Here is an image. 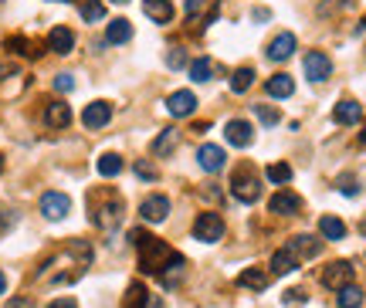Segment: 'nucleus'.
Masks as SVG:
<instances>
[{
    "label": "nucleus",
    "mask_w": 366,
    "mask_h": 308,
    "mask_svg": "<svg viewBox=\"0 0 366 308\" xmlns=\"http://www.w3.org/2000/svg\"><path fill=\"white\" fill-rule=\"evenodd\" d=\"M129 241L136 244V251H139V268L146 275H157L166 284H173L183 275V254H177L159 237H150L146 231H129Z\"/></svg>",
    "instance_id": "1"
},
{
    "label": "nucleus",
    "mask_w": 366,
    "mask_h": 308,
    "mask_svg": "<svg viewBox=\"0 0 366 308\" xmlns=\"http://www.w3.org/2000/svg\"><path fill=\"white\" fill-rule=\"evenodd\" d=\"M122 213H126V204H122V197L119 193H99V197H92V224L95 227H102V231H116L119 224H122Z\"/></svg>",
    "instance_id": "2"
},
{
    "label": "nucleus",
    "mask_w": 366,
    "mask_h": 308,
    "mask_svg": "<svg viewBox=\"0 0 366 308\" xmlns=\"http://www.w3.org/2000/svg\"><path fill=\"white\" fill-rule=\"evenodd\" d=\"M231 197L241 200V204H255L262 197V180L251 170H237L234 180H231Z\"/></svg>",
    "instance_id": "3"
},
{
    "label": "nucleus",
    "mask_w": 366,
    "mask_h": 308,
    "mask_svg": "<svg viewBox=\"0 0 366 308\" xmlns=\"http://www.w3.org/2000/svg\"><path fill=\"white\" fill-rule=\"evenodd\" d=\"M224 220H221V213H214V210H207V213H197V220H193V237L197 241H204V244H217L221 237H224Z\"/></svg>",
    "instance_id": "4"
},
{
    "label": "nucleus",
    "mask_w": 366,
    "mask_h": 308,
    "mask_svg": "<svg viewBox=\"0 0 366 308\" xmlns=\"http://www.w3.org/2000/svg\"><path fill=\"white\" fill-rule=\"evenodd\" d=\"M41 213H45L48 220H65V217L72 213V200H68V193H61V190H48V193L41 197Z\"/></svg>",
    "instance_id": "5"
},
{
    "label": "nucleus",
    "mask_w": 366,
    "mask_h": 308,
    "mask_svg": "<svg viewBox=\"0 0 366 308\" xmlns=\"http://www.w3.org/2000/svg\"><path fill=\"white\" fill-rule=\"evenodd\" d=\"M139 217H143L146 224H163V220L170 217V200H166L163 193H153V197H146V200L139 204Z\"/></svg>",
    "instance_id": "6"
},
{
    "label": "nucleus",
    "mask_w": 366,
    "mask_h": 308,
    "mask_svg": "<svg viewBox=\"0 0 366 308\" xmlns=\"http://www.w3.org/2000/svg\"><path fill=\"white\" fill-rule=\"evenodd\" d=\"M322 284L333 288V291H342L346 284H353V264H349V261H333V264L322 271Z\"/></svg>",
    "instance_id": "7"
},
{
    "label": "nucleus",
    "mask_w": 366,
    "mask_h": 308,
    "mask_svg": "<svg viewBox=\"0 0 366 308\" xmlns=\"http://www.w3.org/2000/svg\"><path fill=\"white\" fill-rule=\"evenodd\" d=\"M333 75V58L326 51H309L305 54V78L309 81H326V78Z\"/></svg>",
    "instance_id": "8"
},
{
    "label": "nucleus",
    "mask_w": 366,
    "mask_h": 308,
    "mask_svg": "<svg viewBox=\"0 0 366 308\" xmlns=\"http://www.w3.org/2000/svg\"><path fill=\"white\" fill-rule=\"evenodd\" d=\"M166 112H170V115H177V119H190V115L197 112V95H193V92H186V88L173 92V95L166 99Z\"/></svg>",
    "instance_id": "9"
},
{
    "label": "nucleus",
    "mask_w": 366,
    "mask_h": 308,
    "mask_svg": "<svg viewBox=\"0 0 366 308\" xmlns=\"http://www.w3.org/2000/svg\"><path fill=\"white\" fill-rule=\"evenodd\" d=\"M268 210L278 213V217H295V213L302 210V197L292 193V190H278V193L268 200Z\"/></svg>",
    "instance_id": "10"
},
{
    "label": "nucleus",
    "mask_w": 366,
    "mask_h": 308,
    "mask_svg": "<svg viewBox=\"0 0 366 308\" xmlns=\"http://www.w3.org/2000/svg\"><path fill=\"white\" fill-rule=\"evenodd\" d=\"M224 136H228V143L237 146V149H248L255 143V129H251V122H244V119H231L224 126Z\"/></svg>",
    "instance_id": "11"
},
{
    "label": "nucleus",
    "mask_w": 366,
    "mask_h": 308,
    "mask_svg": "<svg viewBox=\"0 0 366 308\" xmlns=\"http://www.w3.org/2000/svg\"><path fill=\"white\" fill-rule=\"evenodd\" d=\"M299 48V41H295V34L292 31H282L278 38H271V44H268V61H288L292 54Z\"/></svg>",
    "instance_id": "12"
},
{
    "label": "nucleus",
    "mask_w": 366,
    "mask_h": 308,
    "mask_svg": "<svg viewBox=\"0 0 366 308\" xmlns=\"http://www.w3.org/2000/svg\"><path fill=\"white\" fill-rule=\"evenodd\" d=\"M109 119H112V105L109 102H88L85 105V112H81V122H85V129H102L109 126Z\"/></svg>",
    "instance_id": "13"
},
{
    "label": "nucleus",
    "mask_w": 366,
    "mask_h": 308,
    "mask_svg": "<svg viewBox=\"0 0 366 308\" xmlns=\"http://www.w3.org/2000/svg\"><path fill=\"white\" fill-rule=\"evenodd\" d=\"M285 251L295 257V261H302V257H315V254H319V251H322V244L315 241L312 234H299V237H292V241H288Z\"/></svg>",
    "instance_id": "14"
},
{
    "label": "nucleus",
    "mask_w": 366,
    "mask_h": 308,
    "mask_svg": "<svg viewBox=\"0 0 366 308\" xmlns=\"http://www.w3.org/2000/svg\"><path fill=\"white\" fill-rule=\"evenodd\" d=\"M72 48H75V34H72V27H51V31H48V51L72 54Z\"/></svg>",
    "instance_id": "15"
},
{
    "label": "nucleus",
    "mask_w": 366,
    "mask_h": 308,
    "mask_svg": "<svg viewBox=\"0 0 366 308\" xmlns=\"http://www.w3.org/2000/svg\"><path fill=\"white\" fill-rule=\"evenodd\" d=\"M143 14L153 24H170L173 21V0H143Z\"/></svg>",
    "instance_id": "16"
},
{
    "label": "nucleus",
    "mask_w": 366,
    "mask_h": 308,
    "mask_svg": "<svg viewBox=\"0 0 366 308\" xmlns=\"http://www.w3.org/2000/svg\"><path fill=\"white\" fill-rule=\"evenodd\" d=\"M333 119H336L340 126H356V122L363 119V105L353 102V99H342V102H336V108H333Z\"/></svg>",
    "instance_id": "17"
},
{
    "label": "nucleus",
    "mask_w": 366,
    "mask_h": 308,
    "mask_svg": "<svg viewBox=\"0 0 366 308\" xmlns=\"http://www.w3.org/2000/svg\"><path fill=\"white\" fill-rule=\"evenodd\" d=\"M197 159H200V166H204L207 173H221V170H224V163H228V159H224V149H221V146H214V143L200 146V149H197Z\"/></svg>",
    "instance_id": "18"
},
{
    "label": "nucleus",
    "mask_w": 366,
    "mask_h": 308,
    "mask_svg": "<svg viewBox=\"0 0 366 308\" xmlns=\"http://www.w3.org/2000/svg\"><path fill=\"white\" fill-rule=\"evenodd\" d=\"M45 122H48L51 129L72 126V105H65V102H48V108H45Z\"/></svg>",
    "instance_id": "19"
},
{
    "label": "nucleus",
    "mask_w": 366,
    "mask_h": 308,
    "mask_svg": "<svg viewBox=\"0 0 366 308\" xmlns=\"http://www.w3.org/2000/svg\"><path fill=\"white\" fill-rule=\"evenodd\" d=\"M105 41H109V44H126V41H132V24L126 21V17L109 21V27H105Z\"/></svg>",
    "instance_id": "20"
},
{
    "label": "nucleus",
    "mask_w": 366,
    "mask_h": 308,
    "mask_svg": "<svg viewBox=\"0 0 366 308\" xmlns=\"http://www.w3.org/2000/svg\"><path fill=\"white\" fill-rule=\"evenodd\" d=\"M237 284H241V288H251V291H264V288L271 284V278L264 275L262 268H244V271L237 275Z\"/></svg>",
    "instance_id": "21"
},
{
    "label": "nucleus",
    "mask_w": 366,
    "mask_h": 308,
    "mask_svg": "<svg viewBox=\"0 0 366 308\" xmlns=\"http://www.w3.org/2000/svg\"><path fill=\"white\" fill-rule=\"evenodd\" d=\"M264 92H268L271 99H288V95L295 92V81H292V75H271L264 81Z\"/></svg>",
    "instance_id": "22"
},
{
    "label": "nucleus",
    "mask_w": 366,
    "mask_h": 308,
    "mask_svg": "<svg viewBox=\"0 0 366 308\" xmlns=\"http://www.w3.org/2000/svg\"><path fill=\"white\" fill-rule=\"evenodd\" d=\"M180 143V132L177 129H163L157 139H153V156H170Z\"/></svg>",
    "instance_id": "23"
},
{
    "label": "nucleus",
    "mask_w": 366,
    "mask_h": 308,
    "mask_svg": "<svg viewBox=\"0 0 366 308\" xmlns=\"http://www.w3.org/2000/svg\"><path fill=\"white\" fill-rule=\"evenodd\" d=\"M95 170H99V177H105V180L119 177V173H122V156L119 153H102L99 156V163H95Z\"/></svg>",
    "instance_id": "24"
},
{
    "label": "nucleus",
    "mask_w": 366,
    "mask_h": 308,
    "mask_svg": "<svg viewBox=\"0 0 366 308\" xmlns=\"http://www.w3.org/2000/svg\"><path fill=\"white\" fill-rule=\"evenodd\" d=\"M319 234H322L326 241H342V237H346V224H342L340 217L326 213V217L319 220Z\"/></svg>",
    "instance_id": "25"
},
{
    "label": "nucleus",
    "mask_w": 366,
    "mask_h": 308,
    "mask_svg": "<svg viewBox=\"0 0 366 308\" xmlns=\"http://www.w3.org/2000/svg\"><path fill=\"white\" fill-rule=\"evenodd\" d=\"M150 302V291H146V284L143 282H132L129 291H126V298H122V308H146Z\"/></svg>",
    "instance_id": "26"
},
{
    "label": "nucleus",
    "mask_w": 366,
    "mask_h": 308,
    "mask_svg": "<svg viewBox=\"0 0 366 308\" xmlns=\"http://www.w3.org/2000/svg\"><path fill=\"white\" fill-rule=\"evenodd\" d=\"M292 271H299V261L288 254L285 248L275 251V254H271V275H292Z\"/></svg>",
    "instance_id": "27"
},
{
    "label": "nucleus",
    "mask_w": 366,
    "mask_h": 308,
    "mask_svg": "<svg viewBox=\"0 0 366 308\" xmlns=\"http://www.w3.org/2000/svg\"><path fill=\"white\" fill-rule=\"evenodd\" d=\"M264 180L285 186V183H292V166H288V163H268V166H264Z\"/></svg>",
    "instance_id": "28"
},
{
    "label": "nucleus",
    "mask_w": 366,
    "mask_h": 308,
    "mask_svg": "<svg viewBox=\"0 0 366 308\" xmlns=\"http://www.w3.org/2000/svg\"><path fill=\"white\" fill-rule=\"evenodd\" d=\"M79 10H81V17H85L88 24H99V21H105V3H102V0H81Z\"/></svg>",
    "instance_id": "29"
},
{
    "label": "nucleus",
    "mask_w": 366,
    "mask_h": 308,
    "mask_svg": "<svg viewBox=\"0 0 366 308\" xmlns=\"http://www.w3.org/2000/svg\"><path fill=\"white\" fill-rule=\"evenodd\" d=\"M251 85H255V68H248V65L237 68L234 78H231V92H234V95H244Z\"/></svg>",
    "instance_id": "30"
},
{
    "label": "nucleus",
    "mask_w": 366,
    "mask_h": 308,
    "mask_svg": "<svg viewBox=\"0 0 366 308\" xmlns=\"http://www.w3.org/2000/svg\"><path fill=\"white\" fill-rule=\"evenodd\" d=\"M363 305V288H356V284H346L340 291V308H360Z\"/></svg>",
    "instance_id": "31"
},
{
    "label": "nucleus",
    "mask_w": 366,
    "mask_h": 308,
    "mask_svg": "<svg viewBox=\"0 0 366 308\" xmlns=\"http://www.w3.org/2000/svg\"><path fill=\"white\" fill-rule=\"evenodd\" d=\"M7 51H17V54H24V58H38L41 48H38V44H31L27 38H7Z\"/></svg>",
    "instance_id": "32"
},
{
    "label": "nucleus",
    "mask_w": 366,
    "mask_h": 308,
    "mask_svg": "<svg viewBox=\"0 0 366 308\" xmlns=\"http://www.w3.org/2000/svg\"><path fill=\"white\" fill-rule=\"evenodd\" d=\"M210 75H214V65H210L207 58L190 61V78H193V81H210Z\"/></svg>",
    "instance_id": "33"
},
{
    "label": "nucleus",
    "mask_w": 366,
    "mask_h": 308,
    "mask_svg": "<svg viewBox=\"0 0 366 308\" xmlns=\"http://www.w3.org/2000/svg\"><path fill=\"white\" fill-rule=\"evenodd\" d=\"M255 115L262 119V126H278L282 122V115H278V108H271V105H255Z\"/></svg>",
    "instance_id": "34"
},
{
    "label": "nucleus",
    "mask_w": 366,
    "mask_h": 308,
    "mask_svg": "<svg viewBox=\"0 0 366 308\" xmlns=\"http://www.w3.org/2000/svg\"><path fill=\"white\" fill-rule=\"evenodd\" d=\"M305 302H309V298H305V291H302V288H292V291L282 295V305H285V308H299V305H305Z\"/></svg>",
    "instance_id": "35"
},
{
    "label": "nucleus",
    "mask_w": 366,
    "mask_h": 308,
    "mask_svg": "<svg viewBox=\"0 0 366 308\" xmlns=\"http://www.w3.org/2000/svg\"><path fill=\"white\" fill-rule=\"evenodd\" d=\"M136 177H139V180H157V166H150L146 159H139V163H136Z\"/></svg>",
    "instance_id": "36"
},
{
    "label": "nucleus",
    "mask_w": 366,
    "mask_h": 308,
    "mask_svg": "<svg viewBox=\"0 0 366 308\" xmlns=\"http://www.w3.org/2000/svg\"><path fill=\"white\" fill-rule=\"evenodd\" d=\"M340 193H346V197H356V193H360V183L353 180V177H340Z\"/></svg>",
    "instance_id": "37"
},
{
    "label": "nucleus",
    "mask_w": 366,
    "mask_h": 308,
    "mask_svg": "<svg viewBox=\"0 0 366 308\" xmlns=\"http://www.w3.org/2000/svg\"><path fill=\"white\" fill-rule=\"evenodd\" d=\"M54 88H58V92H72V88H75V78L72 75H54Z\"/></svg>",
    "instance_id": "38"
},
{
    "label": "nucleus",
    "mask_w": 366,
    "mask_h": 308,
    "mask_svg": "<svg viewBox=\"0 0 366 308\" xmlns=\"http://www.w3.org/2000/svg\"><path fill=\"white\" fill-rule=\"evenodd\" d=\"M166 65H170V68H183V65H186V54L173 48V51L166 54Z\"/></svg>",
    "instance_id": "39"
},
{
    "label": "nucleus",
    "mask_w": 366,
    "mask_h": 308,
    "mask_svg": "<svg viewBox=\"0 0 366 308\" xmlns=\"http://www.w3.org/2000/svg\"><path fill=\"white\" fill-rule=\"evenodd\" d=\"M48 308H79V302L75 298H54Z\"/></svg>",
    "instance_id": "40"
},
{
    "label": "nucleus",
    "mask_w": 366,
    "mask_h": 308,
    "mask_svg": "<svg viewBox=\"0 0 366 308\" xmlns=\"http://www.w3.org/2000/svg\"><path fill=\"white\" fill-rule=\"evenodd\" d=\"M7 308H34V305H31V298H10Z\"/></svg>",
    "instance_id": "41"
},
{
    "label": "nucleus",
    "mask_w": 366,
    "mask_h": 308,
    "mask_svg": "<svg viewBox=\"0 0 366 308\" xmlns=\"http://www.w3.org/2000/svg\"><path fill=\"white\" fill-rule=\"evenodd\" d=\"M14 72H17V68H14V65H7V61H0V78L14 75Z\"/></svg>",
    "instance_id": "42"
},
{
    "label": "nucleus",
    "mask_w": 366,
    "mask_h": 308,
    "mask_svg": "<svg viewBox=\"0 0 366 308\" xmlns=\"http://www.w3.org/2000/svg\"><path fill=\"white\" fill-rule=\"evenodd\" d=\"M197 7H200V0H186V14H193Z\"/></svg>",
    "instance_id": "43"
},
{
    "label": "nucleus",
    "mask_w": 366,
    "mask_h": 308,
    "mask_svg": "<svg viewBox=\"0 0 366 308\" xmlns=\"http://www.w3.org/2000/svg\"><path fill=\"white\" fill-rule=\"evenodd\" d=\"M3 291H7V275L0 271V295H3Z\"/></svg>",
    "instance_id": "44"
},
{
    "label": "nucleus",
    "mask_w": 366,
    "mask_h": 308,
    "mask_svg": "<svg viewBox=\"0 0 366 308\" xmlns=\"http://www.w3.org/2000/svg\"><path fill=\"white\" fill-rule=\"evenodd\" d=\"M360 143H363V146H366V129H363V136H360Z\"/></svg>",
    "instance_id": "45"
},
{
    "label": "nucleus",
    "mask_w": 366,
    "mask_h": 308,
    "mask_svg": "<svg viewBox=\"0 0 366 308\" xmlns=\"http://www.w3.org/2000/svg\"><path fill=\"white\" fill-rule=\"evenodd\" d=\"M112 3H129V0H112Z\"/></svg>",
    "instance_id": "46"
},
{
    "label": "nucleus",
    "mask_w": 366,
    "mask_h": 308,
    "mask_svg": "<svg viewBox=\"0 0 366 308\" xmlns=\"http://www.w3.org/2000/svg\"><path fill=\"white\" fill-rule=\"evenodd\" d=\"M0 170H3V156H0Z\"/></svg>",
    "instance_id": "47"
},
{
    "label": "nucleus",
    "mask_w": 366,
    "mask_h": 308,
    "mask_svg": "<svg viewBox=\"0 0 366 308\" xmlns=\"http://www.w3.org/2000/svg\"><path fill=\"white\" fill-rule=\"evenodd\" d=\"M363 234H366V220H363Z\"/></svg>",
    "instance_id": "48"
}]
</instances>
